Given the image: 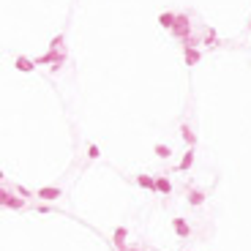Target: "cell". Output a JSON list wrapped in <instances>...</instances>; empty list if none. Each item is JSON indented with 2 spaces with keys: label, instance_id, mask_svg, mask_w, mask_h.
Listing matches in <instances>:
<instances>
[{
  "label": "cell",
  "instance_id": "1",
  "mask_svg": "<svg viewBox=\"0 0 251 251\" xmlns=\"http://www.w3.org/2000/svg\"><path fill=\"white\" fill-rule=\"evenodd\" d=\"M0 205L11 207V210H22V207L27 205V200L25 197H17L14 191H8V188H3V191H0Z\"/></svg>",
  "mask_w": 251,
  "mask_h": 251
},
{
  "label": "cell",
  "instance_id": "2",
  "mask_svg": "<svg viewBox=\"0 0 251 251\" xmlns=\"http://www.w3.org/2000/svg\"><path fill=\"white\" fill-rule=\"evenodd\" d=\"M170 33H172L175 38H180V41H186V38H188V33H191V19H188V14H177L175 27H172Z\"/></svg>",
  "mask_w": 251,
  "mask_h": 251
},
{
  "label": "cell",
  "instance_id": "3",
  "mask_svg": "<svg viewBox=\"0 0 251 251\" xmlns=\"http://www.w3.org/2000/svg\"><path fill=\"white\" fill-rule=\"evenodd\" d=\"M183 57H186V66H197V63L202 60V52L194 47V41H191V38H186V41H183Z\"/></svg>",
  "mask_w": 251,
  "mask_h": 251
},
{
  "label": "cell",
  "instance_id": "4",
  "mask_svg": "<svg viewBox=\"0 0 251 251\" xmlns=\"http://www.w3.org/2000/svg\"><path fill=\"white\" fill-rule=\"evenodd\" d=\"M36 66L38 63L30 60V57H25V55H17V60H14V69H17L19 74H30V71H36Z\"/></svg>",
  "mask_w": 251,
  "mask_h": 251
},
{
  "label": "cell",
  "instance_id": "5",
  "mask_svg": "<svg viewBox=\"0 0 251 251\" xmlns=\"http://www.w3.org/2000/svg\"><path fill=\"white\" fill-rule=\"evenodd\" d=\"M36 197H38V200L52 202V200H57V197H63V191L57 186H44V188H38V191H36Z\"/></svg>",
  "mask_w": 251,
  "mask_h": 251
},
{
  "label": "cell",
  "instance_id": "6",
  "mask_svg": "<svg viewBox=\"0 0 251 251\" xmlns=\"http://www.w3.org/2000/svg\"><path fill=\"white\" fill-rule=\"evenodd\" d=\"M194 158H197V151H194V148H188V151L183 153L180 164H177L175 170H177V172H186V170H191V167H194Z\"/></svg>",
  "mask_w": 251,
  "mask_h": 251
},
{
  "label": "cell",
  "instance_id": "7",
  "mask_svg": "<svg viewBox=\"0 0 251 251\" xmlns=\"http://www.w3.org/2000/svg\"><path fill=\"white\" fill-rule=\"evenodd\" d=\"M126 238H128V226H118V229H115V235H112L115 249H118V251H126V249H128V246H126Z\"/></svg>",
  "mask_w": 251,
  "mask_h": 251
},
{
  "label": "cell",
  "instance_id": "8",
  "mask_svg": "<svg viewBox=\"0 0 251 251\" xmlns=\"http://www.w3.org/2000/svg\"><path fill=\"white\" fill-rule=\"evenodd\" d=\"M156 191L164 197H170L172 194V180L167 175H156Z\"/></svg>",
  "mask_w": 251,
  "mask_h": 251
},
{
  "label": "cell",
  "instance_id": "9",
  "mask_svg": "<svg viewBox=\"0 0 251 251\" xmlns=\"http://www.w3.org/2000/svg\"><path fill=\"white\" fill-rule=\"evenodd\" d=\"M172 229H175L180 238H188V235H191V226H188V221L180 219V216H177V219H172Z\"/></svg>",
  "mask_w": 251,
  "mask_h": 251
},
{
  "label": "cell",
  "instance_id": "10",
  "mask_svg": "<svg viewBox=\"0 0 251 251\" xmlns=\"http://www.w3.org/2000/svg\"><path fill=\"white\" fill-rule=\"evenodd\" d=\"M137 186L145 188V191H153V194H158V191H156V177H153V175H137Z\"/></svg>",
  "mask_w": 251,
  "mask_h": 251
},
{
  "label": "cell",
  "instance_id": "11",
  "mask_svg": "<svg viewBox=\"0 0 251 251\" xmlns=\"http://www.w3.org/2000/svg\"><path fill=\"white\" fill-rule=\"evenodd\" d=\"M175 19H177V14L164 11V14H158V25H161L164 30H172V27H175Z\"/></svg>",
  "mask_w": 251,
  "mask_h": 251
},
{
  "label": "cell",
  "instance_id": "12",
  "mask_svg": "<svg viewBox=\"0 0 251 251\" xmlns=\"http://www.w3.org/2000/svg\"><path fill=\"white\" fill-rule=\"evenodd\" d=\"M180 137L186 139L188 148H194V145H197V134L191 131V126H188V123H180Z\"/></svg>",
  "mask_w": 251,
  "mask_h": 251
},
{
  "label": "cell",
  "instance_id": "13",
  "mask_svg": "<svg viewBox=\"0 0 251 251\" xmlns=\"http://www.w3.org/2000/svg\"><path fill=\"white\" fill-rule=\"evenodd\" d=\"M202 202H205V191H200V188H191V191H188V205L200 207Z\"/></svg>",
  "mask_w": 251,
  "mask_h": 251
},
{
  "label": "cell",
  "instance_id": "14",
  "mask_svg": "<svg viewBox=\"0 0 251 251\" xmlns=\"http://www.w3.org/2000/svg\"><path fill=\"white\" fill-rule=\"evenodd\" d=\"M153 153H156L158 158H170L172 156V148H170V145H156V148H153Z\"/></svg>",
  "mask_w": 251,
  "mask_h": 251
},
{
  "label": "cell",
  "instance_id": "15",
  "mask_svg": "<svg viewBox=\"0 0 251 251\" xmlns=\"http://www.w3.org/2000/svg\"><path fill=\"white\" fill-rule=\"evenodd\" d=\"M63 41H66V36H63V33H57V36L50 41V50H63Z\"/></svg>",
  "mask_w": 251,
  "mask_h": 251
},
{
  "label": "cell",
  "instance_id": "16",
  "mask_svg": "<svg viewBox=\"0 0 251 251\" xmlns=\"http://www.w3.org/2000/svg\"><path fill=\"white\" fill-rule=\"evenodd\" d=\"M99 156H101L99 145H96V142H90V145H88V158H90V161H96V158H99Z\"/></svg>",
  "mask_w": 251,
  "mask_h": 251
},
{
  "label": "cell",
  "instance_id": "17",
  "mask_svg": "<svg viewBox=\"0 0 251 251\" xmlns=\"http://www.w3.org/2000/svg\"><path fill=\"white\" fill-rule=\"evenodd\" d=\"M17 194H19V197H25V200H27V197H33L30 191H27V188H25V186H17Z\"/></svg>",
  "mask_w": 251,
  "mask_h": 251
},
{
  "label": "cell",
  "instance_id": "18",
  "mask_svg": "<svg viewBox=\"0 0 251 251\" xmlns=\"http://www.w3.org/2000/svg\"><path fill=\"white\" fill-rule=\"evenodd\" d=\"M126 251H142V249H137V246H128V249H126Z\"/></svg>",
  "mask_w": 251,
  "mask_h": 251
},
{
  "label": "cell",
  "instance_id": "19",
  "mask_svg": "<svg viewBox=\"0 0 251 251\" xmlns=\"http://www.w3.org/2000/svg\"><path fill=\"white\" fill-rule=\"evenodd\" d=\"M249 27H251V22H249Z\"/></svg>",
  "mask_w": 251,
  "mask_h": 251
}]
</instances>
